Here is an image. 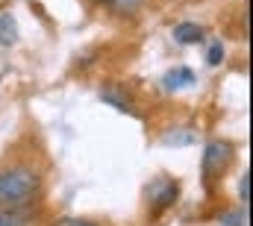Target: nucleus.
<instances>
[{
    "instance_id": "f257e3e1",
    "label": "nucleus",
    "mask_w": 253,
    "mask_h": 226,
    "mask_svg": "<svg viewBox=\"0 0 253 226\" xmlns=\"http://www.w3.org/2000/svg\"><path fill=\"white\" fill-rule=\"evenodd\" d=\"M42 191L39 173L30 168L0 170V206H24Z\"/></svg>"
},
{
    "instance_id": "6e6552de",
    "label": "nucleus",
    "mask_w": 253,
    "mask_h": 226,
    "mask_svg": "<svg viewBox=\"0 0 253 226\" xmlns=\"http://www.w3.org/2000/svg\"><path fill=\"white\" fill-rule=\"evenodd\" d=\"M0 41H6V44L18 41V27H15V18L9 12L0 15Z\"/></svg>"
},
{
    "instance_id": "9b49d317",
    "label": "nucleus",
    "mask_w": 253,
    "mask_h": 226,
    "mask_svg": "<svg viewBox=\"0 0 253 226\" xmlns=\"http://www.w3.org/2000/svg\"><path fill=\"white\" fill-rule=\"evenodd\" d=\"M221 226H248V212L236 209V212H227L221 218Z\"/></svg>"
},
{
    "instance_id": "4468645a",
    "label": "nucleus",
    "mask_w": 253,
    "mask_h": 226,
    "mask_svg": "<svg viewBox=\"0 0 253 226\" xmlns=\"http://www.w3.org/2000/svg\"><path fill=\"white\" fill-rule=\"evenodd\" d=\"M53 226H97V224H91V221H85V218H59Z\"/></svg>"
},
{
    "instance_id": "9d476101",
    "label": "nucleus",
    "mask_w": 253,
    "mask_h": 226,
    "mask_svg": "<svg viewBox=\"0 0 253 226\" xmlns=\"http://www.w3.org/2000/svg\"><path fill=\"white\" fill-rule=\"evenodd\" d=\"M112 12H118V15H132V12H138L141 9V3L144 0H103Z\"/></svg>"
},
{
    "instance_id": "1a4fd4ad",
    "label": "nucleus",
    "mask_w": 253,
    "mask_h": 226,
    "mask_svg": "<svg viewBox=\"0 0 253 226\" xmlns=\"http://www.w3.org/2000/svg\"><path fill=\"white\" fill-rule=\"evenodd\" d=\"M194 138H197V135H194L191 129H183V132H168V135H162V144H168V147H186Z\"/></svg>"
},
{
    "instance_id": "39448f33",
    "label": "nucleus",
    "mask_w": 253,
    "mask_h": 226,
    "mask_svg": "<svg viewBox=\"0 0 253 226\" xmlns=\"http://www.w3.org/2000/svg\"><path fill=\"white\" fill-rule=\"evenodd\" d=\"M203 36H206V30L194 21H183V24L174 27V41L177 44H200Z\"/></svg>"
},
{
    "instance_id": "20e7f679",
    "label": "nucleus",
    "mask_w": 253,
    "mask_h": 226,
    "mask_svg": "<svg viewBox=\"0 0 253 226\" xmlns=\"http://www.w3.org/2000/svg\"><path fill=\"white\" fill-rule=\"evenodd\" d=\"M197 82V74L186 68V65H180V68H171L165 76H162V88L165 91H180V88H191Z\"/></svg>"
},
{
    "instance_id": "7ed1b4c3",
    "label": "nucleus",
    "mask_w": 253,
    "mask_h": 226,
    "mask_svg": "<svg viewBox=\"0 0 253 226\" xmlns=\"http://www.w3.org/2000/svg\"><path fill=\"white\" fill-rule=\"evenodd\" d=\"M177 197H180V182L171 179V176H156V179L147 185V200H150V206H153L156 215L165 212L168 206H174Z\"/></svg>"
},
{
    "instance_id": "f03ea898",
    "label": "nucleus",
    "mask_w": 253,
    "mask_h": 226,
    "mask_svg": "<svg viewBox=\"0 0 253 226\" xmlns=\"http://www.w3.org/2000/svg\"><path fill=\"white\" fill-rule=\"evenodd\" d=\"M236 156V147L230 141H209L206 150H203V176L212 179V176H221L227 165L233 162Z\"/></svg>"
},
{
    "instance_id": "ddd939ff",
    "label": "nucleus",
    "mask_w": 253,
    "mask_h": 226,
    "mask_svg": "<svg viewBox=\"0 0 253 226\" xmlns=\"http://www.w3.org/2000/svg\"><path fill=\"white\" fill-rule=\"evenodd\" d=\"M239 197H242V203L251 200V170H245L242 179H239Z\"/></svg>"
},
{
    "instance_id": "f8f14e48",
    "label": "nucleus",
    "mask_w": 253,
    "mask_h": 226,
    "mask_svg": "<svg viewBox=\"0 0 253 226\" xmlns=\"http://www.w3.org/2000/svg\"><path fill=\"white\" fill-rule=\"evenodd\" d=\"M206 62H209L212 68H218V65L224 62V44H221V41H212V44H209V53H206Z\"/></svg>"
},
{
    "instance_id": "0eeeda50",
    "label": "nucleus",
    "mask_w": 253,
    "mask_h": 226,
    "mask_svg": "<svg viewBox=\"0 0 253 226\" xmlns=\"http://www.w3.org/2000/svg\"><path fill=\"white\" fill-rule=\"evenodd\" d=\"M100 100H103V103H109V106H115L118 112L135 114V109H132V103H129L126 97H118V91H112V88H106V91H100Z\"/></svg>"
},
{
    "instance_id": "423d86ee",
    "label": "nucleus",
    "mask_w": 253,
    "mask_h": 226,
    "mask_svg": "<svg viewBox=\"0 0 253 226\" xmlns=\"http://www.w3.org/2000/svg\"><path fill=\"white\" fill-rule=\"evenodd\" d=\"M33 212L24 206H0V226H30Z\"/></svg>"
}]
</instances>
